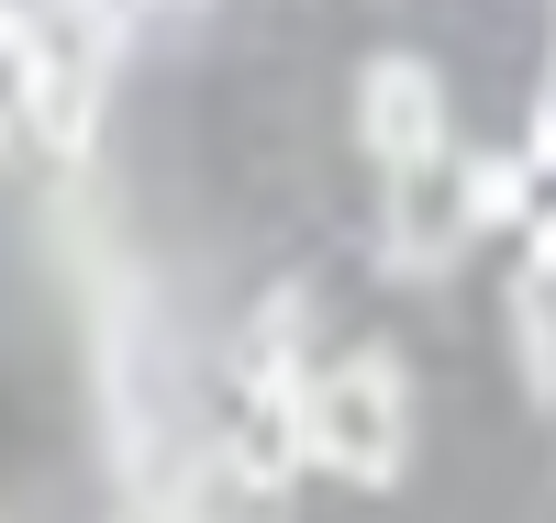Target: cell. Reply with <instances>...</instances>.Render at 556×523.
Masks as SVG:
<instances>
[{
	"label": "cell",
	"mask_w": 556,
	"mask_h": 523,
	"mask_svg": "<svg viewBox=\"0 0 556 523\" xmlns=\"http://www.w3.org/2000/svg\"><path fill=\"white\" fill-rule=\"evenodd\" d=\"M123 45H134L123 0H12V123L56 167L89 157V123H101Z\"/></svg>",
	"instance_id": "obj_1"
},
{
	"label": "cell",
	"mask_w": 556,
	"mask_h": 523,
	"mask_svg": "<svg viewBox=\"0 0 556 523\" xmlns=\"http://www.w3.org/2000/svg\"><path fill=\"white\" fill-rule=\"evenodd\" d=\"M312 446H323V468H334L345 490H390L401 480V457H412V390H401V368L379 346L334 357L312 378Z\"/></svg>",
	"instance_id": "obj_2"
},
{
	"label": "cell",
	"mask_w": 556,
	"mask_h": 523,
	"mask_svg": "<svg viewBox=\"0 0 556 523\" xmlns=\"http://www.w3.org/2000/svg\"><path fill=\"white\" fill-rule=\"evenodd\" d=\"M223 468H235V490H290L301 468H323V446H312V378H245L235 368Z\"/></svg>",
	"instance_id": "obj_3"
},
{
	"label": "cell",
	"mask_w": 556,
	"mask_h": 523,
	"mask_svg": "<svg viewBox=\"0 0 556 523\" xmlns=\"http://www.w3.org/2000/svg\"><path fill=\"white\" fill-rule=\"evenodd\" d=\"M356 134H367V157H379L390 178L401 167H434L445 157V89H434V67L379 57V67L356 78Z\"/></svg>",
	"instance_id": "obj_4"
},
{
	"label": "cell",
	"mask_w": 556,
	"mask_h": 523,
	"mask_svg": "<svg viewBox=\"0 0 556 523\" xmlns=\"http://www.w3.org/2000/svg\"><path fill=\"white\" fill-rule=\"evenodd\" d=\"M468 234H479V223H468V167H456V157L390 178V234H379L390 278H434L456 246H468Z\"/></svg>",
	"instance_id": "obj_5"
},
{
	"label": "cell",
	"mask_w": 556,
	"mask_h": 523,
	"mask_svg": "<svg viewBox=\"0 0 556 523\" xmlns=\"http://www.w3.org/2000/svg\"><path fill=\"white\" fill-rule=\"evenodd\" d=\"M235 368L245 378H312V290H267L235 335Z\"/></svg>",
	"instance_id": "obj_6"
},
{
	"label": "cell",
	"mask_w": 556,
	"mask_h": 523,
	"mask_svg": "<svg viewBox=\"0 0 556 523\" xmlns=\"http://www.w3.org/2000/svg\"><path fill=\"white\" fill-rule=\"evenodd\" d=\"M468 167V223L501 234V223H523V189H534V157H456Z\"/></svg>",
	"instance_id": "obj_7"
},
{
	"label": "cell",
	"mask_w": 556,
	"mask_h": 523,
	"mask_svg": "<svg viewBox=\"0 0 556 523\" xmlns=\"http://www.w3.org/2000/svg\"><path fill=\"white\" fill-rule=\"evenodd\" d=\"M523 157L556 167V67H545V89H534V134H523Z\"/></svg>",
	"instance_id": "obj_8"
},
{
	"label": "cell",
	"mask_w": 556,
	"mask_h": 523,
	"mask_svg": "<svg viewBox=\"0 0 556 523\" xmlns=\"http://www.w3.org/2000/svg\"><path fill=\"white\" fill-rule=\"evenodd\" d=\"M112 523H190V501H156V490H146V501H123Z\"/></svg>",
	"instance_id": "obj_9"
},
{
	"label": "cell",
	"mask_w": 556,
	"mask_h": 523,
	"mask_svg": "<svg viewBox=\"0 0 556 523\" xmlns=\"http://www.w3.org/2000/svg\"><path fill=\"white\" fill-rule=\"evenodd\" d=\"M534 278H556V212H534Z\"/></svg>",
	"instance_id": "obj_10"
}]
</instances>
